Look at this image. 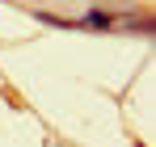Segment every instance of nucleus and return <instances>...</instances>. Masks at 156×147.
I'll return each instance as SVG.
<instances>
[{"label": "nucleus", "instance_id": "nucleus-1", "mask_svg": "<svg viewBox=\"0 0 156 147\" xmlns=\"http://www.w3.org/2000/svg\"><path fill=\"white\" fill-rule=\"evenodd\" d=\"M84 25H97V29H105V25H110V17H105V13H89V17H84Z\"/></svg>", "mask_w": 156, "mask_h": 147}]
</instances>
